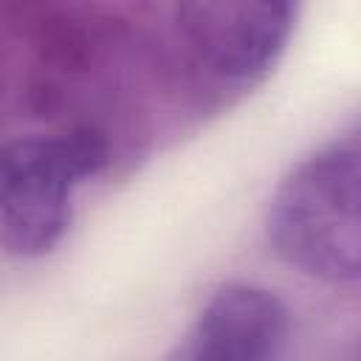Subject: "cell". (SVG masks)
<instances>
[{"label":"cell","instance_id":"6da1fadb","mask_svg":"<svg viewBox=\"0 0 361 361\" xmlns=\"http://www.w3.org/2000/svg\"><path fill=\"white\" fill-rule=\"evenodd\" d=\"M358 138L347 135L305 158L274 192L265 234L293 268L324 282H355L361 254Z\"/></svg>","mask_w":361,"mask_h":361},{"label":"cell","instance_id":"7a4b0ae2","mask_svg":"<svg viewBox=\"0 0 361 361\" xmlns=\"http://www.w3.org/2000/svg\"><path fill=\"white\" fill-rule=\"evenodd\" d=\"M96 127L23 135L0 144V228L20 257L51 251L71 223V195L107 164Z\"/></svg>","mask_w":361,"mask_h":361},{"label":"cell","instance_id":"3957f363","mask_svg":"<svg viewBox=\"0 0 361 361\" xmlns=\"http://www.w3.org/2000/svg\"><path fill=\"white\" fill-rule=\"evenodd\" d=\"M175 20L192 54L212 73L245 82L262 76L285 51L296 6L276 0L183 3L175 8Z\"/></svg>","mask_w":361,"mask_h":361},{"label":"cell","instance_id":"277c9868","mask_svg":"<svg viewBox=\"0 0 361 361\" xmlns=\"http://www.w3.org/2000/svg\"><path fill=\"white\" fill-rule=\"evenodd\" d=\"M285 336L288 310L274 290L228 282L214 290L164 361H276Z\"/></svg>","mask_w":361,"mask_h":361}]
</instances>
